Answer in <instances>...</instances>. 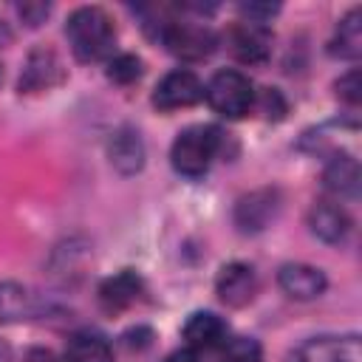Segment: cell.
Listing matches in <instances>:
<instances>
[{
	"label": "cell",
	"mask_w": 362,
	"mask_h": 362,
	"mask_svg": "<svg viewBox=\"0 0 362 362\" xmlns=\"http://www.w3.org/2000/svg\"><path fill=\"white\" fill-rule=\"evenodd\" d=\"M277 283L280 288L291 297V300H314L325 291L328 280L322 274V269L308 266V263H286L277 272Z\"/></svg>",
	"instance_id": "8fae6325"
},
{
	"label": "cell",
	"mask_w": 362,
	"mask_h": 362,
	"mask_svg": "<svg viewBox=\"0 0 362 362\" xmlns=\"http://www.w3.org/2000/svg\"><path fill=\"white\" fill-rule=\"evenodd\" d=\"M158 40L181 62H201V59L212 57V51L218 48V34L209 25L195 23V20H178V17H173L167 23V28L161 31Z\"/></svg>",
	"instance_id": "277c9868"
},
{
	"label": "cell",
	"mask_w": 362,
	"mask_h": 362,
	"mask_svg": "<svg viewBox=\"0 0 362 362\" xmlns=\"http://www.w3.org/2000/svg\"><path fill=\"white\" fill-rule=\"evenodd\" d=\"M107 156H110V164L130 175V173H139L141 164H144V141L139 136V130L133 127H122L113 133L110 144H107Z\"/></svg>",
	"instance_id": "2e32d148"
},
{
	"label": "cell",
	"mask_w": 362,
	"mask_h": 362,
	"mask_svg": "<svg viewBox=\"0 0 362 362\" xmlns=\"http://www.w3.org/2000/svg\"><path fill=\"white\" fill-rule=\"evenodd\" d=\"M141 291H144V280L133 269H122L99 286V305L107 314H122L141 297Z\"/></svg>",
	"instance_id": "30bf717a"
},
{
	"label": "cell",
	"mask_w": 362,
	"mask_h": 362,
	"mask_svg": "<svg viewBox=\"0 0 362 362\" xmlns=\"http://www.w3.org/2000/svg\"><path fill=\"white\" fill-rule=\"evenodd\" d=\"M221 147L223 133L215 124H192L175 136L170 147V164L184 178H201L218 158Z\"/></svg>",
	"instance_id": "7a4b0ae2"
},
{
	"label": "cell",
	"mask_w": 362,
	"mask_h": 362,
	"mask_svg": "<svg viewBox=\"0 0 362 362\" xmlns=\"http://www.w3.org/2000/svg\"><path fill=\"white\" fill-rule=\"evenodd\" d=\"M221 362H263L260 342L252 337H235L226 339L221 348Z\"/></svg>",
	"instance_id": "ffe728a7"
},
{
	"label": "cell",
	"mask_w": 362,
	"mask_h": 362,
	"mask_svg": "<svg viewBox=\"0 0 362 362\" xmlns=\"http://www.w3.org/2000/svg\"><path fill=\"white\" fill-rule=\"evenodd\" d=\"M311 232L325 243H339L351 232V218L337 201H317L308 212Z\"/></svg>",
	"instance_id": "9a60e30c"
},
{
	"label": "cell",
	"mask_w": 362,
	"mask_h": 362,
	"mask_svg": "<svg viewBox=\"0 0 362 362\" xmlns=\"http://www.w3.org/2000/svg\"><path fill=\"white\" fill-rule=\"evenodd\" d=\"M42 311H45L42 297H37L28 286H20V283H0V322L37 320Z\"/></svg>",
	"instance_id": "4fadbf2b"
},
{
	"label": "cell",
	"mask_w": 362,
	"mask_h": 362,
	"mask_svg": "<svg viewBox=\"0 0 362 362\" xmlns=\"http://www.w3.org/2000/svg\"><path fill=\"white\" fill-rule=\"evenodd\" d=\"M226 48L243 65L266 62L269 54H272V31L260 23L240 20L226 31Z\"/></svg>",
	"instance_id": "8992f818"
},
{
	"label": "cell",
	"mask_w": 362,
	"mask_h": 362,
	"mask_svg": "<svg viewBox=\"0 0 362 362\" xmlns=\"http://www.w3.org/2000/svg\"><path fill=\"white\" fill-rule=\"evenodd\" d=\"M204 96L209 102V107L226 119H240L255 107V88L249 82L246 74L235 71V68H223L218 71L206 85H204Z\"/></svg>",
	"instance_id": "3957f363"
},
{
	"label": "cell",
	"mask_w": 362,
	"mask_h": 362,
	"mask_svg": "<svg viewBox=\"0 0 362 362\" xmlns=\"http://www.w3.org/2000/svg\"><path fill=\"white\" fill-rule=\"evenodd\" d=\"M322 187H325L328 195L337 198V204L345 201V198L354 201L359 195V164H356V158L348 156V153H334L331 161L322 170Z\"/></svg>",
	"instance_id": "7c38bea8"
},
{
	"label": "cell",
	"mask_w": 362,
	"mask_h": 362,
	"mask_svg": "<svg viewBox=\"0 0 362 362\" xmlns=\"http://www.w3.org/2000/svg\"><path fill=\"white\" fill-rule=\"evenodd\" d=\"M331 54L339 59H356L362 54V11L359 8H351L337 23V31L331 40Z\"/></svg>",
	"instance_id": "d6986e66"
},
{
	"label": "cell",
	"mask_w": 362,
	"mask_h": 362,
	"mask_svg": "<svg viewBox=\"0 0 362 362\" xmlns=\"http://www.w3.org/2000/svg\"><path fill=\"white\" fill-rule=\"evenodd\" d=\"M255 291H257V277L249 263H238V260L226 263L215 277V294L229 308H240L252 303Z\"/></svg>",
	"instance_id": "ba28073f"
},
{
	"label": "cell",
	"mask_w": 362,
	"mask_h": 362,
	"mask_svg": "<svg viewBox=\"0 0 362 362\" xmlns=\"http://www.w3.org/2000/svg\"><path fill=\"white\" fill-rule=\"evenodd\" d=\"M141 76V59L136 54H116L107 59V79L116 85H130Z\"/></svg>",
	"instance_id": "44dd1931"
},
{
	"label": "cell",
	"mask_w": 362,
	"mask_h": 362,
	"mask_svg": "<svg viewBox=\"0 0 362 362\" xmlns=\"http://www.w3.org/2000/svg\"><path fill=\"white\" fill-rule=\"evenodd\" d=\"M62 79L59 59L51 51H34L23 68L20 76V90H45Z\"/></svg>",
	"instance_id": "e0dca14e"
},
{
	"label": "cell",
	"mask_w": 362,
	"mask_h": 362,
	"mask_svg": "<svg viewBox=\"0 0 362 362\" xmlns=\"http://www.w3.org/2000/svg\"><path fill=\"white\" fill-rule=\"evenodd\" d=\"M62 362H113V351L105 337L93 331H79L68 337Z\"/></svg>",
	"instance_id": "ac0fdd59"
},
{
	"label": "cell",
	"mask_w": 362,
	"mask_h": 362,
	"mask_svg": "<svg viewBox=\"0 0 362 362\" xmlns=\"http://www.w3.org/2000/svg\"><path fill=\"white\" fill-rule=\"evenodd\" d=\"M277 212V192L274 189H255L243 195L235 206V223L243 232H260Z\"/></svg>",
	"instance_id": "5bb4252c"
},
{
	"label": "cell",
	"mask_w": 362,
	"mask_h": 362,
	"mask_svg": "<svg viewBox=\"0 0 362 362\" xmlns=\"http://www.w3.org/2000/svg\"><path fill=\"white\" fill-rule=\"evenodd\" d=\"M337 96L348 105V107H356L359 99H362V82H359V71H351L345 76H339L337 82Z\"/></svg>",
	"instance_id": "7402d4cb"
},
{
	"label": "cell",
	"mask_w": 362,
	"mask_h": 362,
	"mask_svg": "<svg viewBox=\"0 0 362 362\" xmlns=\"http://www.w3.org/2000/svg\"><path fill=\"white\" fill-rule=\"evenodd\" d=\"M65 37L79 62H99L110 57L116 45V28L105 8L79 6L65 20Z\"/></svg>",
	"instance_id": "6da1fadb"
},
{
	"label": "cell",
	"mask_w": 362,
	"mask_h": 362,
	"mask_svg": "<svg viewBox=\"0 0 362 362\" xmlns=\"http://www.w3.org/2000/svg\"><path fill=\"white\" fill-rule=\"evenodd\" d=\"M255 105H257L269 119H280V116L286 113V102H283L280 90H274V88H266V90L260 93V102L255 99Z\"/></svg>",
	"instance_id": "603a6c76"
},
{
	"label": "cell",
	"mask_w": 362,
	"mask_h": 362,
	"mask_svg": "<svg viewBox=\"0 0 362 362\" xmlns=\"http://www.w3.org/2000/svg\"><path fill=\"white\" fill-rule=\"evenodd\" d=\"M164 362H198V354H195V351H189V348H178V351L167 354V356H164Z\"/></svg>",
	"instance_id": "484cf974"
},
{
	"label": "cell",
	"mask_w": 362,
	"mask_h": 362,
	"mask_svg": "<svg viewBox=\"0 0 362 362\" xmlns=\"http://www.w3.org/2000/svg\"><path fill=\"white\" fill-rule=\"evenodd\" d=\"M48 11H51V6H45V3H25V6H20V17L28 25H40L42 17H48Z\"/></svg>",
	"instance_id": "cb8c5ba5"
},
{
	"label": "cell",
	"mask_w": 362,
	"mask_h": 362,
	"mask_svg": "<svg viewBox=\"0 0 362 362\" xmlns=\"http://www.w3.org/2000/svg\"><path fill=\"white\" fill-rule=\"evenodd\" d=\"M0 362H11V348L0 339Z\"/></svg>",
	"instance_id": "4316f807"
},
{
	"label": "cell",
	"mask_w": 362,
	"mask_h": 362,
	"mask_svg": "<svg viewBox=\"0 0 362 362\" xmlns=\"http://www.w3.org/2000/svg\"><path fill=\"white\" fill-rule=\"evenodd\" d=\"M294 362H362V342L356 334L314 337L297 348Z\"/></svg>",
	"instance_id": "52a82bcc"
},
{
	"label": "cell",
	"mask_w": 362,
	"mask_h": 362,
	"mask_svg": "<svg viewBox=\"0 0 362 362\" xmlns=\"http://www.w3.org/2000/svg\"><path fill=\"white\" fill-rule=\"evenodd\" d=\"M184 342H187V348L189 351H195V354H206V351H218V348H223V342H226V337H229V325L218 317V314H212V311H195L187 322H184Z\"/></svg>",
	"instance_id": "9c48e42d"
},
{
	"label": "cell",
	"mask_w": 362,
	"mask_h": 362,
	"mask_svg": "<svg viewBox=\"0 0 362 362\" xmlns=\"http://www.w3.org/2000/svg\"><path fill=\"white\" fill-rule=\"evenodd\" d=\"M23 362H59L48 348H31L28 354H25V359Z\"/></svg>",
	"instance_id": "d4e9b609"
},
{
	"label": "cell",
	"mask_w": 362,
	"mask_h": 362,
	"mask_svg": "<svg viewBox=\"0 0 362 362\" xmlns=\"http://www.w3.org/2000/svg\"><path fill=\"white\" fill-rule=\"evenodd\" d=\"M201 99H204V82L187 68H175V71L164 74L153 90V105L164 113L192 107Z\"/></svg>",
	"instance_id": "5b68a950"
}]
</instances>
